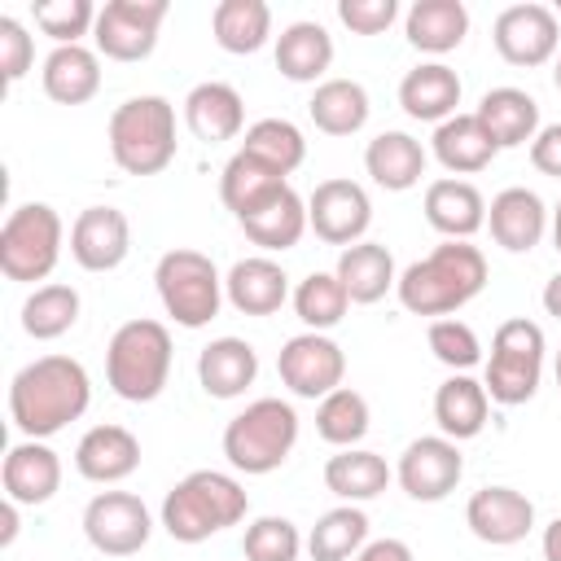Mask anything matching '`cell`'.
Masks as SVG:
<instances>
[{
  "mask_svg": "<svg viewBox=\"0 0 561 561\" xmlns=\"http://www.w3.org/2000/svg\"><path fill=\"white\" fill-rule=\"evenodd\" d=\"M92 403V377L75 355H39L9 381V421L22 438H53Z\"/></svg>",
  "mask_w": 561,
  "mask_h": 561,
  "instance_id": "obj_1",
  "label": "cell"
},
{
  "mask_svg": "<svg viewBox=\"0 0 561 561\" xmlns=\"http://www.w3.org/2000/svg\"><path fill=\"white\" fill-rule=\"evenodd\" d=\"M486 285V254L469 241H443L425 259L408 263L399 272V302L412 316H451L465 302H473Z\"/></svg>",
  "mask_w": 561,
  "mask_h": 561,
  "instance_id": "obj_2",
  "label": "cell"
},
{
  "mask_svg": "<svg viewBox=\"0 0 561 561\" xmlns=\"http://www.w3.org/2000/svg\"><path fill=\"white\" fill-rule=\"evenodd\" d=\"M245 513H250V495L232 473L193 469L167 491L158 522L175 543H206L210 535L237 526Z\"/></svg>",
  "mask_w": 561,
  "mask_h": 561,
  "instance_id": "obj_3",
  "label": "cell"
},
{
  "mask_svg": "<svg viewBox=\"0 0 561 561\" xmlns=\"http://www.w3.org/2000/svg\"><path fill=\"white\" fill-rule=\"evenodd\" d=\"M110 158L127 175H158L175 162V105L158 92L127 96L110 114Z\"/></svg>",
  "mask_w": 561,
  "mask_h": 561,
  "instance_id": "obj_4",
  "label": "cell"
},
{
  "mask_svg": "<svg viewBox=\"0 0 561 561\" xmlns=\"http://www.w3.org/2000/svg\"><path fill=\"white\" fill-rule=\"evenodd\" d=\"M171 377V329L162 320L136 316L114 329L105 346V381L127 403H153Z\"/></svg>",
  "mask_w": 561,
  "mask_h": 561,
  "instance_id": "obj_5",
  "label": "cell"
},
{
  "mask_svg": "<svg viewBox=\"0 0 561 561\" xmlns=\"http://www.w3.org/2000/svg\"><path fill=\"white\" fill-rule=\"evenodd\" d=\"M298 443V412L285 399H254L224 425V456L237 473L263 478L289 460Z\"/></svg>",
  "mask_w": 561,
  "mask_h": 561,
  "instance_id": "obj_6",
  "label": "cell"
},
{
  "mask_svg": "<svg viewBox=\"0 0 561 561\" xmlns=\"http://www.w3.org/2000/svg\"><path fill=\"white\" fill-rule=\"evenodd\" d=\"M153 285L162 298V311L180 324V329H206L219 307H224V276L210 263V254L175 245L158 259L153 267Z\"/></svg>",
  "mask_w": 561,
  "mask_h": 561,
  "instance_id": "obj_7",
  "label": "cell"
},
{
  "mask_svg": "<svg viewBox=\"0 0 561 561\" xmlns=\"http://www.w3.org/2000/svg\"><path fill=\"white\" fill-rule=\"evenodd\" d=\"M61 241H66L61 215L48 202H22L9 210L0 228V272L18 285L48 280L61 259Z\"/></svg>",
  "mask_w": 561,
  "mask_h": 561,
  "instance_id": "obj_8",
  "label": "cell"
},
{
  "mask_svg": "<svg viewBox=\"0 0 561 561\" xmlns=\"http://www.w3.org/2000/svg\"><path fill=\"white\" fill-rule=\"evenodd\" d=\"M543 351H548V342H543V329L535 320H526V316L504 320L491 337L486 377H482L491 403L517 408V403L535 399L539 377H543Z\"/></svg>",
  "mask_w": 561,
  "mask_h": 561,
  "instance_id": "obj_9",
  "label": "cell"
},
{
  "mask_svg": "<svg viewBox=\"0 0 561 561\" xmlns=\"http://www.w3.org/2000/svg\"><path fill=\"white\" fill-rule=\"evenodd\" d=\"M167 0H105L92 26L96 53L110 61H145L158 48Z\"/></svg>",
  "mask_w": 561,
  "mask_h": 561,
  "instance_id": "obj_10",
  "label": "cell"
},
{
  "mask_svg": "<svg viewBox=\"0 0 561 561\" xmlns=\"http://www.w3.org/2000/svg\"><path fill=\"white\" fill-rule=\"evenodd\" d=\"M83 535L101 557H136L153 535V517L140 495L101 491L83 508Z\"/></svg>",
  "mask_w": 561,
  "mask_h": 561,
  "instance_id": "obj_11",
  "label": "cell"
},
{
  "mask_svg": "<svg viewBox=\"0 0 561 561\" xmlns=\"http://www.w3.org/2000/svg\"><path fill=\"white\" fill-rule=\"evenodd\" d=\"M491 39H495V53H500L508 66L535 70V66L552 61L557 48H561V22H557V9H548V4H539V0L508 4V9L495 13Z\"/></svg>",
  "mask_w": 561,
  "mask_h": 561,
  "instance_id": "obj_12",
  "label": "cell"
},
{
  "mask_svg": "<svg viewBox=\"0 0 561 561\" xmlns=\"http://www.w3.org/2000/svg\"><path fill=\"white\" fill-rule=\"evenodd\" d=\"M276 373L280 386H289V394L298 399H324L342 386L346 377V355L329 333H294L280 355H276Z\"/></svg>",
  "mask_w": 561,
  "mask_h": 561,
  "instance_id": "obj_13",
  "label": "cell"
},
{
  "mask_svg": "<svg viewBox=\"0 0 561 561\" xmlns=\"http://www.w3.org/2000/svg\"><path fill=\"white\" fill-rule=\"evenodd\" d=\"M373 224V202H368V188L355 184V180H320L307 197V228L324 241V245H355L364 241Z\"/></svg>",
  "mask_w": 561,
  "mask_h": 561,
  "instance_id": "obj_14",
  "label": "cell"
},
{
  "mask_svg": "<svg viewBox=\"0 0 561 561\" xmlns=\"http://www.w3.org/2000/svg\"><path fill=\"white\" fill-rule=\"evenodd\" d=\"M394 478L399 486L421 500V504H438L447 500L460 478H465V456H460V443L443 438V434H421L403 447L399 465H394Z\"/></svg>",
  "mask_w": 561,
  "mask_h": 561,
  "instance_id": "obj_15",
  "label": "cell"
},
{
  "mask_svg": "<svg viewBox=\"0 0 561 561\" xmlns=\"http://www.w3.org/2000/svg\"><path fill=\"white\" fill-rule=\"evenodd\" d=\"M131 254V224L118 206H83L70 224V259L83 272H114Z\"/></svg>",
  "mask_w": 561,
  "mask_h": 561,
  "instance_id": "obj_16",
  "label": "cell"
},
{
  "mask_svg": "<svg viewBox=\"0 0 561 561\" xmlns=\"http://www.w3.org/2000/svg\"><path fill=\"white\" fill-rule=\"evenodd\" d=\"M465 526L491 548H513L535 530V504L517 486H482L465 504Z\"/></svg>",
  "mask_w": 561,
  "mask_h": 561,
  "instance_id": "obj_17",
  "label": "cell"
},
{
  "mask_svg": "<svg viewBox=\"0 0 561 561\" xmlns=\"http://www.w3.org/2000/svg\"><path fill=\"white\" fill-rule=\"evenodd\" d=\"M0 482H4V500L22 504V508L48 504L61 491V456L44 438H22L4 456Z\"/></svg>",
  "mask_w": 561,
  "mask_h": 561,
  "instance_id": "obj_18",
  "label": "cell"
},
{
  "mask_svg": "<svg viewBox=\"0 0 561 561\" xmlns=\"http://www.w3.org/2000/svg\"><path fill=\"white\" fill-rule=\"evenodd\" d=\"M486 228H491V241L508 254H530L543 232H548V206L535 188L526 184H513V188H500L486 206Z\"/></svg>",
  "mask_w": 561,
  "mask_h": 561,
  "instance_id": "obj_19",
  "label": "cell"
},
{
  "mask_svg": "<svg viewBox=\"0 0 561 561\" xmlns=\"http://www.w3.org/2000/svg\"><path fill=\"white\" fill-rule=\"evenodd\" d=\"M425 224L443 237V241H469L473 232L486 228V197L473 180H430L425 184Z\"/></svg>",
  "mask_w": 561,
  "mask_h": 561,
  "instance_id": "obj_20",
  "label": "cell"
},
{
  "mask_svg": "<svg viewBox=\"0 0 561 561\" xmlns=\"http://www.w3.org/2000/svg\"><path fill=\"white\" fill-rule=\"evenodd\" d=\"M224 298L241 311V316H276L285 307L289 294V276L272 254H250L237 259L224 276Z\"/></svg>",
  "mask_w": 561,
  "mask_h": 561,
  "instance_id": "obj_21",
  "label": "cell"
},
{
  "mask_svg": "<svg viewBox=\"0 0 561 561\" xmlns=\"http://www.w3.org/2000/svg\"><path fill=\"white\" fill-rule=\"evenodd\" d=\"M75 469L96 486H114L140 469V438L127 425H92L75 447Z\"/></svg>",
  "mask_w": 561,
  "mask_h": 561,
  "instance_id": "obj_22",
  "label": "cell"
},
{
  "mask_svg": "<svg viewBox=\"0 0 561 561\" xmlns=\"http://www.w3.org/2000/svg\"><path fill=\"white\" fill-rule=\"evenodd\" d=\"M460 75L447 61H421L399 79V105L408 118L416 123H447L451 114H460Z\"/></svg>",
  "mask_w": 561,
  "mask_h": 561,
  "instance_id": "obj_23",
  "label": "cell"
},
{
  "mask_svg": "<svg viewBox=\"0 0 561 561\" xmlns=\"http://www.w3.org/2000/svg\"><path fill=\"white\" fill-rule=\"evenodd\" d=\"M184 123L197 140L219 145V140H237L245 131V101L232 83L224 79H206L184 96Z\"/></svg>",
  "mask_w": 561,
  "mask_h": 561,
  "instance_id": "obj_24",
  "label": "cell"
},
{
  "mask_svg": "<svg viewBox=\"0 0 561 561\" xmlns=\"http://www.w3.org/2000/svg\"><path fill=\"white\" fill-rule=\"evenodd\" d=\"M259 377V351L245 337H215L197 351V381L210 399H241Z\"/></svg>",
  "mask_w": 561,
  "mask_h": 561,
  "instance_id": "obj_25",
  "label": "cell"
},
{
  "mask_svg": "<svg viewBox=\"0 0 561 561\" xmlns=\"http://www.w3.org/2000/svg\"><path fill=\"white\" fill-rule=\"evenodd\" d=\"M39 83L57 105H88L101 92V53L88 44H61L44 57Z\"/></svg>",
  "mask_w": 561,
  "mask_h": 561,
  "instance_id": "obj_26",
  "label": "cell"
},
{
  "mask_svg": "<svg viewBox=\"0 0 561 561\" xmlns=\"http://www.w3.org/2000/svg\"><path fill=\"white\" fill-rule=\"evenodd\" d=\"M333 276L342 280L346 298L359 302V307H373L381 302L394 285H399V272H394V254L381 245V241H355L337 254V267Z\"/></svg>",
  "mask_w": 561,
  "mask_h": 561,
  "instance_id": "obj_27",
  "label": "cell"
},
{
  "mask_svg": "<svg viewBox=\"0 0 561 561\" xmlns=\"http://www.w3.org/2000/svg\"><path fill=\"white\" fill-rule=\"evenodd\" d=\"M478 123L486 127V136L495 140V149H517V145H530L535 131H539V101L522 88H491L482 92L478 101Z\"/></svg>",
  "mask_w": 561,
  "mask_h": 561,
  "instance_id": "obj_28",
  "label": "cell"
},
{
  "mask_svg": "<svg viewBox=\"0 0 561 561\" xmlns=\"http://www.w3.org/2000/svg\"><path fill=\"white\" fill-rule=\"evenodd\" d=\"M425 162H430L425 145L416 136H408V131H381L364 149V171L386 193H408L412 184H421Z\"/></svg>",
  "mask_w": 561,
  "mask_h": 561,
  "instance_id": "obj_29",
  "label": "cell"
},
{
  "mask_svg": "<svg viewBox=\"0 0 561 561\" xmlns=\"http://www.w3.org/2000/svg\"><path fill=\"white\" fill-rule=\"evenodd\" d=\"M486 412H491V394L469 373H451L434 390V421H438V434L451 443L478 438L486 430Z\"/></svg>",
  "mask_w": 561,
  "mask_h": 561,
  "instance_id": "obj_30",
  "label": "cell"
},
{
  "mask_svg": "<svg viewBox=\"0 0 561 561\" xmlns=\"http://www.w3.org/2000/svg\"><path fill=\"white\" fill-rule=\"evenodd\" d=\"M430 149H434L438 167L451 171L456 180H460V175H478V171H486L491 158L500 153L495 140L486 136V127L478 123V114H451L447 123H438Z\"/></svg>",
  "mask_w": 561,
  "mask_h": 561,
  "instance_id": "obj_31",
  "label": "cell"
},
{
  "mask_svg": "<svg viewBox=\"0 0 561 561\" xmlns=\"http://www.w3.org/2000/svg\"><path fill=\"white\" fill-rule=\"evenodd\" d=\"M403 35L416 53H430V57H443L451 48L465 44L469 35V9L460 0H416L408 13H403Z\"/></svg>",
  "mask_w": 561,
  "mask_h": 561,
  "instance_id": "obj_32",
  "label": "cell"
},
{
  "mask_svg": "<svg viewBox=\"0 0 561 561\" xmlns=\"http://www.w3.org/2000/svg\"><path fill=\"white\" fill-rule=\"evenodd\" d=\"M237 224H241V232H245L259 250L280 254V250H294V245L302 241V232H307V202L285 184L280 193H272L259 210H250V215L237 219Z\"/></svg>",
  "mask_w": 561,
  "mask_h": 561,
  "instance_id": "obj_33",
  "label": "cell"
},
{
  "mask_svg": "<svg viewBox=\"0 0 561 561\" xmlns=\"http://www.w3.org/2000/svg\"><path fill=\"white\" fill-rule=\"evenodd\" d=\"M333 66V35L320 22H289L276 35V70L289 83H324V70Z\"/></svg>",
  "mask_w": 561,
  "mask_h": 561,
  "instance_id": "obj_34",
  "label": "cell"
},
{
  "mask_svg": "<svg viewBox=\"0 0 561 561\" xmlns=\"http://www.w3.org/2000/svg\"><path fill=\"white\" fill-rule=\"evenodd\" d=\"M390 465L386 456L368 451V447H342L337 456L324 460V486L342 500V504H364L377 500L390 486Z\"/></svg>",
  "mask_w": 561,
  "mask_h": 561,
  "instance_id": "obj_35",
  "label": "cell"
},
{
  "mask_svg": "<svg viewBox=\"0 0 561 561\" xmlns=\"http://www.w3.org/2000/svg\"><path fill=\"white\" fill-rule=\"evenodd\" d=\"M289 180L280 175V171H272L267 162H259L254 153H245V149H237L228 162H224V175H219V202L237 215V219H245L250 210H259L272 193H280Z\"/></svg>",
  "mask_w": 561,
  "mask_h": 561,
  "instance_id": "obj_36",
  "label": "cell"
},
{
  "mask_svg": "<svg viewBox=\"0 0 561 561\" xmlns=\"http://www.w3.org/2000/svg\"><path fill=\"white\" fill-rule=\"evenodd\" d=\"M368 92L355 79H324L307 101V114L324 136H355L368 123Z\"/></svg>",
  "mask_w": 561,
  "mask_h": 561,
  "instance_id": "obj_37",
  "label": "cell"
},
{
  "mask_svg": "<svg viewBox=\"0 0 561 561\" xmlns=\"http://www.w3.org/2000/svg\"><path fill=\"white\" fill-rule=\"evenodd\" d=\"M215 44L232 57H250L272 39V9L263 0H219L210 13Z\"/></svg>",
  "mask_w": 561,
  "mask_h": 561,
  "instance_id": "obj_38",
  "label": "cell"
},
{
  "mask_svg": "<svg viewBox=\"0 0 561 561\" xmlns=\"http://www.w3.org/2000/svg\"><path fill=\"white\" fill-rule=\"evenodd\" d=\"M75 324H79V289L75 285L48 280V285H35L26 294V302H22V329H26V337L57 342Z\"/></svg>",
  "mask_w": 561,
  "mask_h": 561,
  "instance_id": "obj_39",
  "label": "cell"
},
{
  "mask_svg": "<svg viewBox=\"0 0 561 561\" xmlns=\"http://www.w3.org/2000/svg\"><path fill=\"white\" fill-rule=\"evenodd\" d=\"M364 543H368V513L359 504H337L320 513V522L307 535L311 561H355Z\"/></svg>",
  "mask_w": 561,
  "mask_h": 561,
  "instance_id": "obj_40",
  "label": "cell"
},
{
  "mask_svg": "<svg viewBox=\"0 0 561 561\" xmlns=\"http://www.w3.org/2000/svg\"><path fill=\"white\" fill-rule=\"evenodd\" d=\"M368 399L351 386H337L333 394H324L316 403V434L324 443H333L337 451L342 447H359V438L368 434Z\"/></svg>",
  "mask_w": 561,
  "mask_h": 561,
  "instance_id": "obj_41",
  "label": "cell"
},
{
  "mask_svg": "<svg viewBox=\"0 0 561 561\" xmlns=\"http://www.w3.org/2000/svg\"><path fill=\"white\" fill-rule=\"evenodd\" d=\"M241 149L254 153L259 162H267L272 171H280L285 180H289V171H298L302 158H307V140H302V131H298L289 118H259V123H250Z\"/></svg>",
  "mask_w": 561,
  "mask_h": 561,
  "instance_id": "obj_42",
  "label": "cell"
},
{
  "mask_svg": "<svg viewBox=\"0 0 561 561\" xmlns=\"http://www.w3.org/2000/svg\"><path fill=\"white\" fill-rule=\"evenodd\" d=\"M346 307H351V298L333 272H311L294 289V311L311 333H329L333 324H342Z\"/></svg>",
  "mask_w": 561,
  "mask_h": 561,
  "instance_id": "obj_43",
  "label": "cell"
},
{
  "mask_svg": "<svg viewBox=\"0 0 561 561\" xmlns=\"http://www.w3.org/2000/svg\"><path fill=\"white\" fill-rule=\"evenodd\" d=\"M307 548V539L298 535V526L289 517H254L245 526V539H241V552L245 561H298V552Z\"/></svg>",
  "mask_w": 561,
  "mask_h": 561,
  "instance_id": "obj_44",
  "label": "cell"
},
{
  "mask_svg": "<svg viewBox=\"0 0 561 561\" xmlns=\"http://www.w3.org/2000/svg\"><path fill=\"white\" fill-rule=\"evenodd\" d=\"M96 4L92 0H39V4H31V18H35V26L61 48V44H79L92 26H96Z\"/></svg>",
  "mask_w": 561,
  "mask_h": 561,
  "instance_id": "obj_45",
  "label": "cell"
},
{
  "mask_svg": "<svg viewBox=\"0 0 561 561\" xmlns=\"http://www.w3.org/2000/svg\"><path fill=\"white\" fill-rule=\"evenodd\" d=\"M425 342H430L434 359H438V364H447L451 373H469V368L482 359V342H478L473 324H465V320H456V316L430 320Z\"/></svg>",
  "mask_w": 561,
  "mask_h": 561,
  "instance_id": "obj_46",
  "label": "cell"
},
{
  "mask_svg": "<svg viewBox=\"0 0 561 561\" xmlns=\"http://www.w3.org/2000/svg\"><path fill=\"white\" fill-rule=\"evenodd\" d=\"M31 66H35V39L26 35V26L13 13H0V70H4V83L26 79Z\"/></svg>",
  "mask_w": 561,
  "mask_h": 561,
  "instance_id": "obj_47",
  "label": "cell"
},
{
  "mask_svg": "<svg viewBox=\"0 0 561 561\" xmlns=\"http://www.w3.org/2000/svg\"><path fill=\"white\" fill-rule=\"evenodd\" d=\"M399 18L394 0H337V22L355 35H381Z\"/></svg>",
  "mask_w": 561,
  "mask_h": 561,
  "instance_id": "obj_48",
  "label": "cell"
},
{
  "mask_svg": "<svg viewBox=\"0 0 561 561\" xmlns=\"http://www.w3.org/2000/svg\"><path fill=\"white\" fill-rule=\"evenodd\" d=\"M530 167L539 175H552L561 180V123H543L530 140Z\"/></svg>",
  "mask_w": 561,
  "mask_h": 561,
  "instance_id": "obj_49",
  "label": "cell"
},
{
  "mask_svg": "<svg viewBox=\"0 0 561 561\" xmlns=\"http://www.w3.org/2000/svg\"><path fill=\"white\" fill-rule=\"evenodd\" d=\"M355 561H412V548L403 539H390L386 535V539H368Z\"/></svg>",
  "mask_w": 561,
  "mask_h": 561,
  "instance_id": "obj_50",
  "label": "cell"
},
{
  "mask_svg": "<svg viewBox=\"0 0 561 561\" xmlns=\"http://www.w3.org/2000/svg\"><path fill=\"white\" fill-rule=\"evenodd\" d=\"M543 561H561V517H552L548 526H543Z\"/></svg>",
  "mask_w": 561,
  "mask_h": 561,
  "instance_id": "obj_51",
  "label": "cell"
},
{
  "mask_svg": "<svg viewBox=\"0 0 561 561\" xmlns=\"http://www.w3.org/2000/svg\"><path fill=\"white\" fill-rule=\"evenodd\" d=\"M18 508H22V504H13V500H4V508H0V522H4V530H0V548H9V543L18 539Z\"/></svg>",
  "mask_w": 561,
  "mask_h": 561,
  "instance_id": "obj_52",
  "label": "cell"
},
{
  "mask_svg": "<svg viewBox=\"0 0 561 561\" xmlns=\"http://www.w3.org/2000/svg\"><path fill=\"white\" fill-rule=\"evenodd\" d=\"M543 311L561 320V272H557V276H548V285H543Z\"/></svg>",
  "mask_w": 561,
  "mask_h": 561,
  "instance_id": "obj_53",
  "label": "cell"
},
{
  "mask_svg": "<svg viewBox=\"0 0 561 561\" xmlns=\"http://www.w3.org/2000/svg\"><path fill=\"white\" fill-rule=\"evenodd\" d=\"M548 228H552V245H557V254H561V197H557V206H552V219H548Z\"/></svg>",
  "mask_w": 561,
  "mask_h": 561,
  "instance_id": "obj_54",
  "label": "cell"
},
{
  "mask_svg": "<svg viewBox=\"0 0 561 561\" xmlns=\"http://www.w3.org/2000/svg\"><path fill=\"white\" fill-rule=\"evenodd\" d=\"M552 83H557V92H561V53H557V66H552Z\"/></svg>",
  "mask_w": 561,
  "mask_h": 561,
  "instance_id": "obj_55",
  "label": "cell"
},
{
  "mask_svg": "<svg viewBox=\"0 0 561 561\" xmlns=\"http://www.w3.org/2000/svg\"><path fill=\"white\" fill-rule=\"evenodd\" d=\"M557 386H561V351H557Z\"/></svg>",
  "mask_w": 561,
  "mask_h": 561,
  "instance_id": "obj_56",
  "label": "cell"
},
{
  "mask_svg": "<svg viewBox=\"0 0 561 561\" xmlns=\"http://www.w3.org/2000/svg\"><path fill=\"white\" fill-rule=\"evenodd\" d=\"M557 9H561V4H557Z\"/></svg>",
  "mask_w": 561,
  "mask_h": 561,
  "instance_id": "obj_57",
  "label": "cell"
}]
</instances>
